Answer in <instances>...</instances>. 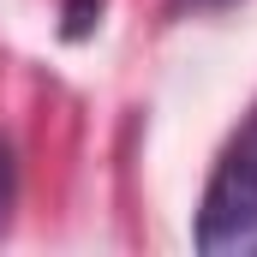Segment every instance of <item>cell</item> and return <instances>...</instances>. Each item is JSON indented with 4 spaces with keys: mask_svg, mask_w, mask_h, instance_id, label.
Masks as SVG:
<instances>
[{
    "mask_svg": "<svg viewBox=\"0 0 257 257\" xmlns=\"http://www.w3.org/2000/svg\"><path fill=\"white\" fill-rule=\"evenodd\" d=\"M12 186H18V168H12V150L0 144V215H6V203H12Z\"/></svg>",
    "mask_w": 257,
    "mask_h": 257,
    "instance_id": "cell-3",
    "label": "cell"
},
{
    "mask_svg": "<svg viewBox=\"0 0 257 257\" xmlns=\"http://www.w3.org/2000/svg\"><path fill=\"white\" fill-rule=\"evenodd\" d=\"M96 12H102V0H66V24H60V36H66V42H84V36L96 30Z\"/></svg>",
    "mask_w": 257,
    "mask_h": 257,
    "instance_id": "cell-2",
    "label": "cell"
},
{
    "mask_svg": "<svg viewBox=\"0 0 257 257\" xmlns=\"http://www.w3.org/2000/svg\"><path fill=\"white\" fill-rule=\"evenodd\" d=\"M203 257H257V114L227 138L192 221Z\"/></svg>",
    "mask_w": 257,
    "mask_h": 257,
    "instance_id": "cell-1",
    "label": "cell"
},
{
    "mask_svg": "<svg viewBox=\"0 0 257 257\" xmlns=\"http://www.w3.org/2000/svg\"><path fill=\"white\" fill-rule=\"evenodd\" d=\"M209 6H227V0H168L174 18H180V12H209Z\"/></svg>",
    "mask_w": 257,
    "mask_h": 257,
    "instance_id": "cell-4",
    "label": "cell"
}]
</instances>
